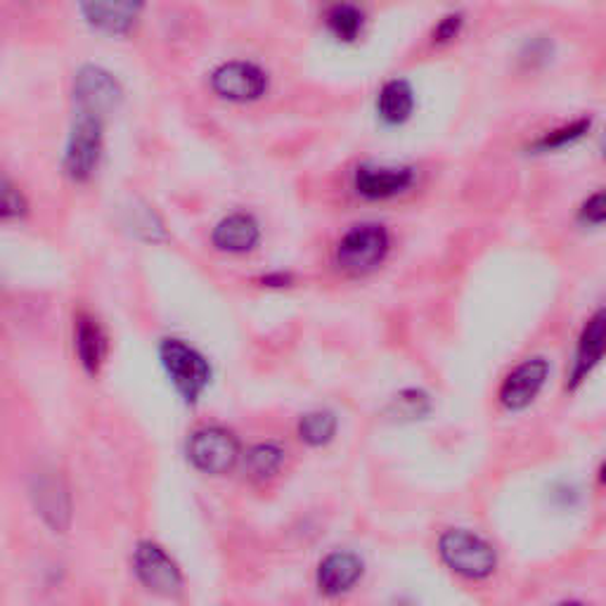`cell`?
Masks as SVG:
<instances>
[{
    "label": "cell",
    "mask_w": 606,
    "mask_h": 606,
    "mask_svg": "<svg viewBox=\"0 0 606 606\" xmlns=\"http://www.w3.org/2000/svg\"><path fill=\"white\" fill-rule=\"evenodd\" d=\"M104 116L90 112H76L67 133L63 173L76 186H86L100 169L104 155Z\"/></svg>",
    "instance_id": "1"
},
{
    "label": "cell",
    "mask_w": 606,
    "mask_h": 606,
    "mask_svg": "<svg viewBox=\"0 0 606 606\" xmlns=\"http://www.w3.org/2000/svg\"><path fill=\"white\" fill-rule=\"evenodd\" d=\"M391 242V231L384 223H356L339 237L335 247V261L348 276H370L389 259Z\"/></svg>",
    "instance_id": "2"
},
{
    "label": "cell",
    "mask_w": 606,
    "mask_h": 606,
    "mask_svg": "<svg viewBox=\"0 0 606 606\" xmlns=\"http://www.w3.org/2000/svg\"><path fill=\"white\" fill-rule=\"evenodd\" d=\"M438 557L460 579L486 581L497 569V552L493 545L474 530L448 528L438 536Z\"/></svg>",
    "instance_id": "3"
},
{
    "label": "cell",
    "mask_w": 606,
    "mask_h": 606,
    "mask_svg": "<svg viewBox=\"0 0 606 606\" xmlns=\"http://www.w3.org/2000/svg\"><path fill=\"white\" fill-rule=\"evenodd\" d=\"M159 360L171 384L188 405H194L211 384V366L204 354L183 339H164L159 344Z\"/></svg>",
    "instance_id": "4"
},
{
    "label": "cell",
    "mask_w": 606,
    "mask_h": 606,
    "mask_svg": "<svg viewBox=\"0 0 606 606\" xmlns=\"http://www.w3.org/2000/svg\"><path fill=\"white\" fill-rule=\"evenodd\" d=\"M209 88L223 102L251 104L268 96L270 74L251 59H225L211 69Z\"/></svg>",
    "instance_id": "5"
},
{
    "label": "cell",
    "mask_w": 606,
    "mask_h": 606,
    "mask_svg": "<svg viewBox=\"0 0 606 606\" xmlns=\"http://www.w3.org/2000/svg\"><path fill=\"white\" fill-rule=\"evenodd\" d=\"M126 90L116 74L102 65H81L71 81V104L76 112H90L108 119L124 104Z\"/></svg>",
    "instance_id": "6"
},
{
    "label": "cell",
    "mask_w": 606,
    "mask_h": 606,
    "mask_svg": "<svg viewBox=\"0 0 606 606\" xmlns=\"http://www.w3.org/2000/svg\"><path fill=\"white\" fill-rule=\"evenodd\" d=\"M186 452L197 472L221 476L233 472L235 464L239 462L242 448L231 429L211 424V427H202L190 434Z\"/></svg>",
    "instance_id": "7"
},
{
    "label": "cell",
    "mask_w": 606,
    "mask_h": 606,
    "mask_svg": "<svg viewBox=\"0 0 606 606\" xmlns=\"http://www.w3.org/2000/svg\"><path fill=\"white\" fill-rule=\"evenodd\" d=\"M417 183V169L411 164L362 161L354 169L351 188L366 202H389L411 192Z\"/></svg>",
    "instance_id": "8"
},
{
    "label": "cell",
    "mask_w": 606,
    "mask_h": 606,
    "mask_svg": "<svg viewBox=\"0 0 606 606\" xmlns=\"http://www.w3.org/2000/svg\"><path fill=\"white\" fill-rule=\"evenodd\" d=\"M81 22L93 34L126 38L141 24L147 0H76Z\"/></svg>",
    "instance_id": "9"
},
{
    "label": "cell",
    "mask_w": 606,
    "mask_h": 606,
    "mask_svg": "<svg viewBox=\"0 0 606 606\" xmlns=\"http://www.w3.org/2000/svg\"><path fill=\"white\" fill-rule=\"evenodd\" d=\"M133 573L145 590L161 597H176L183 593V573L173 562V557L161 545L141 540L133 550Z\"/></svg>",
    "instance_id": "10"
},
{
    "label": "cell",
    "mask_w": 606,
    "mask_h": 606,
    "mask_svg": "<svg viewBox=\"0 0 606 606\" xmlns=\"http://www.w3.org/2000/svg\"><path fill=\"white\" fill-rule=\"evenodd\" d=\"M550 379V360L542 356H534L521 360L517 368L507 372L503 384L497 389V403L507 413H521L536 403L540 391Z\"/></svg>",
    "instance_id": "11"
},
{
    "label": "cell",
    "mask_w": 606,
    "mask_h": 606,
    "mask_svg": "<svg viewBox=\"0 0 606 606\" xmlns=\"http://www.w3.org/2000/svg\"><path fill=\"white\" fill-rule=\"evenodd\" d=\"M606 358V306L587 317L566 372V391H579Z\"/></svg>",
    "instance_id": "12"
},
{
    "label": "cell",
    "mask_w": 606,
    "mask_h": 606,
    "mask_svg": "<svg viewBox=\"0 0 606 606\" xmlns=\"http://www.w3.org/2000/svg\"><path fill=\"white\" fill-rule=\"evenodd\" d=\"M29 495L38 517L55 534H67L71 526V495L65 479L55 469H41L32 476Z\"/></svg>",
    "instance_id": "13"
},
{
    "label": "cell",
    "mask_w": 606,
    "mask_h": 606,
    "mask_svg": "<svg viewBox=\"0 0 606 606\" xmlns=\"http://www.w3.org/2000/svg\"><path fill=\"white\" fill-rule=\"evenodd\" d=\"M261 223L249 211H233L225 214L211 231V247L221 254L242 256L261 245Z\"/></svg>",
    "instance_id": "14"
},
{
    "label": "cell",
    "mask_w": 606,
    "mask_h": 606,
    "mask_svg": "<svg viewBox=\"0 0 606 606\" xmlns=\"http://www.w3.org/2000/svg\"><path fill=\"white\" fill-rule=\"evenodd\" d=\"M417 93L405 76H391L374 96V114L384 128H401L415 116Z\"/></svg>",
    "instance_id": "15"
},
{
    "label": "cell",
    "mask_w": 606,
    "mask_h": 606,
    "mask_svg": "<svg viewBox=\"0 0 606 606\" xmlns=\"http://www.w3.org/2000/svg\"><path fill=\"white\" fill-rule=\"evenodd\" d=\"M321 20L327 36L339 45L360 43L370 24L368 10L358 0H332L325 5Z\"/></svg>",
    "instance_id": "16"
},
{
    "label": "cell",
    "mask_w": 606,
    "mask_h": 606,
    "mask_svg": "<svg viewBox=\"0 0 606 606\" xmlns=\"http://www.w3.org/2000/svg\"><path fill=\"white\" fill-rule=\"evenodd\" d=\"M362 573H366V564H362V559L356 552L337 550L329 552L323 562L317 564L315 583L323 595L339 597L358 585Z\"/></svg>",
    "instance_id": "17"
},
{
    "label": "cell",
    "mask_w": 606,
    "mask_h": 606,
    "mask_svg": "<svg viewBox=\"0 0 606 606\" xmlns=\"http://www.w3.org/2000/svg\"><path fill=\"white\" fill-rule=\"evenodd\" d=\"M74 351L76 358H79L81 368L96 377L100 374L104 358H108L110 344H108V335H104L102 325L96 321L93 315L88 313H79L74 321Z\"/></svg>",
    "instance_id": "18"
},
{
    "label": "cell",
    "mask_w": 606,
    "mask_h": 606,
    "mask_svg": "<svg viewBox=\"0 0 606 606\" xmlns=\"http://www.w3.org/2000/svg\"><path fill=\"white\" fill-rule=\"evenodd\" d=\"M593 128H595V116L590 114L573 116L571 121H564V124L536 135V138L528 143V152L530 155H557V152L571 149L581 141H585L587 135L593 133Z\"/></svg>",
    "instance_id": "19"
},
{
    "label": "cell",
    "mask_w": 606,
    "mask_h": 606,
    "mask_svg": "<svg viewBox=\"0 0 606 606\" xmlns=\"http://www.w3.org/2000/svg\"><path fill=\"white\" fill-rule=\"evenodd\" d=\"M337 429H339V417L332 411L321 407V411H311L306 415H301L296 424V436L301 444H306L311 448H323L335 441Z\"/></svg>",
    "instance_id": "20"
},
{
    "label": "cell",
    "mask_w": 606,
    "mask_h": 606,
    "mask_svg": "<svg viewBox=\"0 0 606 606\" xmlns=\"http://www.w3.org/2000/svg\"><path fill=\"white\" fill-rule=\"evenodd\" d=\"M287 458V450L280 444H256L245 454V469L254 481H268L276 476Z\"/></svg>",
    "instance_id": "21"
},
{
    "label": "cell",
    "mask_w": 606,
    "mask_h": 606,
    "mask_svg": "<svg viewBox=\"0 0 606 606\" xmlns=\"http://www.w3.org/2000/svg\"><path fill=\"white\" fill-rule=\"evenodd\" d=\"M389 413L393 417H399L403 422H415V419H424L431 413V396L427 391L422 389H403L401 393L391 399Z\"/></svg>",
    "instance_id": "22"
},
{
    "label": "cell",
    "mask_w": 606,
    "mask_h": 606,
    "mask_svg": "<svg viewBox=\"0 0 606 606\" xmlns=\"http://www.w3.org/2000/svg\"><path fill=\"white\" fill-rule=\"evenodd\" d=\"M469 14L462 8L446 10L441 18H438L429 32V43L434 48H448L454 41H460L467 32Z\"/></svg>",
    "instance_id": "23"
},
{
    "label": "cell",
    "mask_w": 606,
    "mask_h": 606,
    "mask_svg": "<svg viewBox=\"0 0 606 606\" xmlns=\"http://www.w3.org/2000/svg\"><path fill=\"white\" fill-rule=\"evenodd\" d=\"M126 225L131 227L135 237L143 239V242H152V245L169 239V233H166L164 221L157 216V211L149 209V206L133 209L131 221Z\"/></svg>",
    "instance_id": "24"
},
{
    "label": "cell",
    "mask_w": 606,
    "mask_h": 606,
    "mask_svg": "<svg viewBox=\"0 0 606 606\" xmlns=\"http://www.w3.org/2000/svg\"><path fill=\"white\" fill-rule=\"evenodd\" d=\"M573 218L581 227H585V231H599V227H606V188H599L583 197L581 204L575 206Z\"/></svg>",
    "instance_id": "25"
},
{
    "label": "cell",
    "mask_w": 606,
    "mask_h": 606,
    "mask_svg": "<svg viewBox=\"0 0 606 606\" xmlns=\"http://www.w3.org/2000/svg\"><path fill=\"white\" fill-rule=\"evenodd\" d=\"M29 214V200L26 194L12 183L8 176H3V183H0V218L5 223L20 221Z\"/></svg>",
    "instance_id": "26"
},
{
    "label": "cell",
    "mask_w": 606,
    "mask_h": 606,
    "mask_svg": "<svg viewBox=\"0 0 606 606\" xmlns=\"http://www.w3.org/2000/svg\"><path fill=\"white\" fill-rule=\"evenodd\" d=\"M552 55H554L552 41L545 38V36H536V38H528L524 43L519 59L528 67H540V65H548L552 59Z\"/></svg>",
    "instance_id": "27"
},
{
    "label": "cell",
    "mask_w": 606,
    "mask_h": 606,
    "mask_svg": "<svg viewBox=\"0 0 606 606\" xmlns=\"http://www.w3.org/2000/svg\"><path fill=\"white\" fill-rule=\"evenodd\" d=\"M259 282L263 287H276V290H280V287L292 284V276H290V272H268V276L259 278Z\"/></svg>",
    "instance_id": "28"
},
{
    "label": "cell",
    "mask_w": 606,
    "mask_h": 606,
    "mask_svg": "<svg viewBox=\"0 0 606 606\" xmlns=\"http://www.w3.org/2000/svg\"><path fill=\"white\" fill-rule=\"evenodd\" d=\"M599 155H602V159L606 161V131H604V135H602V141H599Z\"/></svg>",
    "instance_id": "29"
},
{
    "label": "cell",
    "mask_w": 606,
    "mask_h": 606,
    "mask_svg": "<svg viewBox=\"0 0 606 606\" xmlns=\"http://www.w3.org/2000/svg\"><path fill=\"white\" fill-rule=\"evenodd\" d=\"M599 483H606V460L599 467Z\"/></svg>",
    "instance_id": "30"
}]
</instances>
